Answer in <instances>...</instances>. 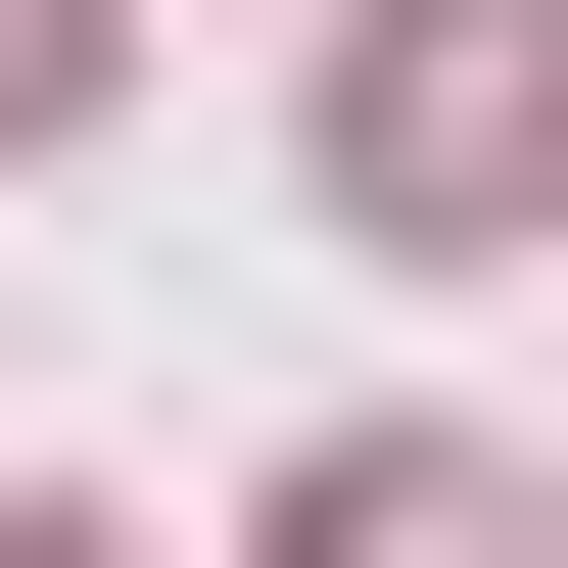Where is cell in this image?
I'll return each mask as SVG.
<instances>
[{
	"instance_id": "6da1fadb",
	"label": "cell",
	"mask_w": 568,
	"mask_h": 568,
	"mask_svg": "<svg viewBox=\"0 0 568 568\" xmlns=\"http://www.w3.org/2000/svg\"><path fill=\"white\" fill-rule=\"evenodd\" d=\"M521 142H568V0H379L332 48V190L379 237H521Z\"/></svg>"
}]
</instances>
